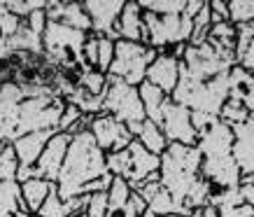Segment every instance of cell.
Returning a JSON list of instances; mask_svg holds the SVG:
<instances>
[{
    "mask_svg": "<svg viewBox=\"0 0 254 217\" xmlns=\"http://www.w3.org/2000/svg\"><path fill=\"white\" fill-rule=\"evenodd\" d=\"M108 161L105 152L96 145L91 131H79L70 138V147L65 163L61 168V175L56 180V189L63 201H68L72 196H82L84 187L93 180L108 175Z\"/></svg>",
    "mask_w": 254,
    "mask_h": 217,
    "instance_id": "1",
    "label": "cell"
},
{
    "mask_svg": "<svg viewBox=\"0 0 254 217\" xmlns=\"http://www.w3.org/2000/svg\"><path fill=\"white\" fill-rule=\"evenodd\" d=\"M200 163H203V156H200L198 147H187V145H177V143H170L168 149L161 154V171H159L161 185L185 208L191 187L200 180Z\"/></svg>",
    "mask_w": 254,
    "mask_h": 217,
    "instance_id": "2",
    "label": "cell"
},
{
    "mask_svg": "<svg viewBox=\"0 0 254 217\" xmlns=\"http://www.w3.org/2000/svg\"><path fill=\"white\" fill-rule=\"evenodd\" d=\"M103 112L117 117L122 124L128 126L133 138L138 136L140 126L147 119L138 86H131L126 84L124 79H115V77H108V89L103 93Z\"/></svg>",
    "mask_w": 254,
    "mask_h": 217,
    "instance_id": "3",
    "label": "cell"
},
{
    "mask_svg": "<svg viewBox=\"0 0 254 217\" xmlns=\"http://www.w3.org/2000/svg\"><path fill=\"white\" fill-rule=\"evenodd\" d=\"M159 52L154 47L142 45V42H128V40H117L115 61L110 66L108 77L124 79L126 84L140 86L147 79V68L154 61Z\"/></svg>",
    "mask_w": 254,
    "mask_h": 217,
    "instance_id": "4",
    "label": "cell"
},
{
    "mask_svg": "<svg viewBox=\"0 0 254 217\" xmlns=\"http://www.w3.org/2000/svg\"><path fill=\"white\" fill-rule=\"evenodd\" d=\"M161 131L166 133L168 143H177V145H187V147H196L198 145V131L193 129L191 122V110L180 105L170 98L163 108L161 115Z\"/></svg>",
    "mask_w": 254,
    "mask_h": 217,
    "instance_id": "5",
    "label": "cell"
},
{
    "mask_svg": "<svg viewBox=\"0 0 254 217\" xmlns=\"http://www.w3.org/2000/svg\"><path fill=\"white\" fill-rule=\"evenodd\" d=\"M89 131H91L96 145H98L105 154L110 152H119V149H126L131 145L133 140V133L128 131V126L122 124L117 117L112 115H96L91 117V124H89Z\"/></svg>",
    "mask_w": 254,
    "mask_h": 217,
    "instance_id": "6",
    "label": "cell"
},
{
    "mask_svg": "<svg viewBox=\"0 0 254 217\" xmlns=\"http://www.w3.org/2000/svg\"><path fill=\"white\" fill-rule=\"evenodd\" d=\"M124 0H86L84 9L91 19V33L98 38H112L119 40L117 35V21L122 16Z\"/></svg>",
    "mask_w": 254,
    "mask_h": 217,
    "instance_id": "7",
    "label": "cell"
},
{
    "mask_svg": "<svg viewBox=\"0 0 254 217\" xmlns=\"http://www.w3.org/2000/svg\"><path fill=\"white\" fill-rule=\"evenodd\" d=\"M200 175L208 180L212 189H236L243 182L238 163L233 154H219V156H203L200 163Z\"/></svg>",
    "mask_w": 254,
    "mask_h": 217,
    "instance_id": "8",
    "label": "cell"
},
{
    "mask_svg": "<svg viewBox=\"0 0 254 217\" xmlns=\"http://www.w3.org/2000/svg\"><path fill=\"white\" fill-rule=\"evenodd\" d=\"M70 138H72L70 133H61V131H56L54 136L49 138L45 152L40 154L38 163H35V175H38V178H45L56 185V180L61 175L63 163H65V156H68Z\"/></svg>",
    "mask_w": 254,
    "mask_h": 217,
    "instance_id": "9",
    "label": "cell"
},
{
    "mask_svg": "<svg viewBox=\"0 0 254 217\" xmlns=\"http://www.w3.org/2000/svg\"><path fill=\"white\" fill-rule=\"evenodd\" d=\"M180 66H182V61L175 59L170 52H159V56L147 68V82L154 84L156 89H161L163 93L173 96L177 82H180Z\"/></svg>",
    "mask_w": 254,
    "mask_h": 217,
    "instance_id": "10",
    "label": "cell"
},
{
    "mask_svg": "<svg viewBox=\"0 0 254 217\" xmlns=\"http://www.w3.org/2000/svg\"><path fill=\"white\" fill-rule=\"evenodd\" d=\"M128 154H131V171H128V182H131V189L140 182H147V180H156L161 178L159 171H161V156L152 154L149 149H145L140 145V140H133L128 145Z\"/></svg>",
    "mask_w": 254,
    "mask_h": 217,
    "instance_id": "11",
    "label": "cell"
},
{
    "mask_svg": "<svg viewBox=\"0 0 254 217\" xmlns=\"http://www.w3.org/2000/svg\"><path fill=\"white\" fill-rule=\"evenodd\" d=\"M233 159L243 173V180L254 178V117H250L245 124L233 126Z\"/></svg>",
    "mask_w": 254,
    "mask_h": 217,
    "instance_id": "12",
    "label": "cell"
},
{
    "mask_svg": "<svg viewBox=\"0 0 254 217\" xmlns=\"http://www.w3.org/2000/svg\"><path fill=\"white\" fill-rule=\"evenodd\" d=\"M117 35H119V40L149 45V35H147L145 26V9L140 2H126L124 5L122 16L117 21Z\"/></svg>",
    "mask_w": 254,
    "mask_h": 217,
    "instance_id": "13",
    "label": "cell"
},
{
    "mask_svg": "<svg viewBox=\"0 0 254 217\" xmlns=\"http://www.w3.org/2000/svg\"><path fill=\"white\" fill-rule=\"evenodd\" d=\"M200 156H219V154H233V129L217 119L215 124L205 129L198 136Z\"/></svg>",
    "mask_w": 254,
    "mask_h": 217,
    "instance_id": "14",
    "label": "cell"
},
{
    "mask_svg": "<svg viewBox=\"0 0 254 217\" xmlns=\"http://www.w3.org/2000/svg\"><path fill=\"white\" fill-rule=\"evenodd\" d=\"M45 14L49 21H59L70 26V28L91 33V19L86 14L84 2H61V0H54V2H47Z\"/></svg>",
    "mask_w": 254,
    "mask_h": 217,
    "instance_id": "15",
    "label": "cell"
},
{
    "mask_svg": "<svg viewBox=\"0 0 254 217\" xmlns=\"http://www.w3.org/2000/svg\"><path fill=\"white\" fill-rule=\"evenodd\" d=\"M56 131H33L26 133V136H19V138L12 143L16 152V159H19V166H28V168H35L40 154L45 152L49 138L54 136Z\"/></svg>",
    "mask_w": 254,
    "mask_h": 217,
    "instance_id": "16",
    "label": "cell"
},
{
    "mask_svg": "<svg viewBox=\"0 0 254 217\" xmlns=\"http://www.w3.org/2000/svg\"><path fill=\"white\" fill-rule=\"evenodd\" d=\"M54 182H49L45 178H31L21 182V201L23 210H28L33 215H38V210L42 208V203L47 201V196L54 192Z\"/></svg>",
    "mask_w": 254,
    "mask_h": 217,
    "instance_id": "17",
    "label": "cell"
},
{
    "mask_svg": "<svg viewBox=\"0 0 254 217\" xmlns=\"http://www.w3.org/2000/svg\"><path fill=\"white\" fill-rule=\"evenodd\" d=\"M140 91V98H142V105H145V115L149 122H154V124H161V115H163V108H166V103L170 101L168 93H163L161 89H156L154 84H149V82H142L138 86Z\"/></svg>",
    "mask_w": 254,
    "mask_h": 217,
    "instance_id": "18",
    "label": "cell"
},
{
    "mask_svg": "<svg viewBox=\"0 0 254 217\" xmlns=\"http://www.w3.org/2000/svg\"><path fill=\"white\" fill-rule=\"evenodd\" d=\"M135 140H140V145L145 149H149L152 154L161 156L166 149H168V138H166V133L161 131V126L154 124V122H149V119H145L142 122V126H140L138 136H135Z\"/></svg>",
    "mask_w": 254,
    "mask_h": 217,
    "instance_id": "19",
    "label": "cell"
},
{
    "mask_svg": "<svg viewBox=\"0 0 254 217\" xmlns=\"http://www.w3.org/2000/svg\"><path fill=\"white\" fill-rule=\"evenodd\" d=\"M19 210H23L21 185L16 180L0 182V217H14Z\"/></svg>",
    "mask_w": 254,
    "mask_h": 217,
    "instance_id": "20",
    "label": "cell"
},
{
    "mask_svg": "<svg viewBox=\"0 0 254 217\" xmlns=\"http://www.w3.org/2000/svg\"><path fill=\"white\" fill-rule=\"evenodd\" d=\"M133 189L131 182L124 178H112V185L108 189V217H119V213L124 210V206L128 203Z\"/></svg>",
    "mask_w": 254,
    "mask_h": 217,
    "instance_id": "21",
    "label": "cell"
},
{
    "mask_svg": "<svg viewBox=\"0 0 254 217\" xmlns=\"http://www.w3.org/2000/svg\"><path fill=\"white\" fill-rule=\"evenodd\" d=\"M147 208H149V213H154V215H187V217L191 215L185 206H180V203L170 196L168 189H161L152 201L147 203Z\"/></svg>",
    "mask_w": 254,
    "mask_h": 217,
    "instance_id": "22",
    "label": "cell"
},
{
    "mask_svg": "<svg viewBox=\"0 0 254 217\" xmlns=\"http://www.w3.org/2000/svg\"><path fill=\"white\" fill-rule=\"evenodd\" d=\"M77 86H82L84 91H89L91 96H103L108 89V75H103L96 68H79L77 70Z\"/></svg>",
    "mask_w": 254,
    "mask_h": 217,
    "instance_id": "23",
    "label": "cell"
},
{
    "mask_svg": "<svg viewBox=\"0 0 254 217\" xmlns=\"http://www.w3.org/2000/svg\"><path fill=\"white\" fill-rule=\"evenodd\" d=\"M16 171H19V159H16L14 145L0 143V182L16 180Z\"/></svg>",
    "mask_w": 254,
    "mask_h": 217,
    "instance_id": "24",
    "label": "cell"
},
{
    "mask_svg": "<svg viewBox=\"0 0 254 217\" xmlns=\"http://www.w3.org/2000/svg\"><path fill=\"white\" fill-rule=\"evenodd\" d=\"M219 119L233 129V126L245 124L247 119H250V112H247V108L243 105V101H238V98H229V101L224 103L222 112H219Z\"/></svg>",
    "mask_w": 254,
    "mask_h": 217,
    "instance_id": "25",
    "label": "cell"
},
{
    "mask_svg": "<svg viewBox=\"0 0 254 217\" xmlns=\"http://www.w3.org/2000/svg\"><path fill=\"white\" fill-rule=\"evenodd\" d=\"M145 12H152V14L159 16H175L185 12L187 0H142L140 2Z\"/></svg>",
    "mask_w": 254,
    "mask_h": 217,
    "instance_id": "26",
    "label": "cell"
},
{
    "mask_svg": "<svg viewBox=\"0 0 254 217\" xmlns=\"http://www.w3.org/2000/svg\"><path fill=\"white\" fill-rule=\"evenodd\" d=\"M229 16H231V23H236V26L254 23V0H231Z\"/></svg>",
    "mask_w": 254,
    "mask_h": 217,
    "instance_id": "27",
    "label": "cell"
},
{
    "mask_svg": "<svg viewBox=\"0 0 254 217\" xmlns=\"http://www.w3.org/2000/svg\"><path fill=\"white\" fill-rule=\"evenodd\" d=\"M38 217H70L68 206L59 196V189L54 187V192L47 196V201L42 203V208L38 210Z\"/></svg>",
    "mask_w": 254,
    "mask_h": 217,
    "instance_id": "28",
    "label": "cell"
},
{
    "mask_svg": "<svg viewBox=\"0 0 254 217\" xmlns=\"http://www.w3.org/2000/svg\"><path fill=\"white\" fill-rule=\"evenodd\" d=\"M115 49H117V40L98 38V63H96V70H100L103 75L110 72V66L115 61Z\"/></svg>",
    "mask_w": 254,
    "mask_h": 217,
    "instance_id": "29",
    "label": "cell"
},
{
    "mask_svg": "<svg viewBox=\"0 0 254 217\" xmlns=\"http://www.w3.org/2000/svg\"><path fill=\"white\" fill-rule=\"evenodd\" d=\"M23 19H19L16 14H12L5 2H0V38H14L19 28H21Z\"/></svg>",
    "mask_w": 254,
    "mask_h": 217,
    "instance_id": "30",
    "label": "cell"
},
{
    "mask_svg": "<svg viewBox=\"0 0 254 217\" xmlns=\"http://www.w3.org/2000/svg\"><path fill=\"white\" fill-rule=\"evenodd\" d=\"M5 5H7V9L12 14H16L19 19H23V21H26L33 12L47 7L45 0H28V2H21V0H5Z\"/></svg>",
    "mask_w": 254,
    "mask_h": 217,
    "instance_id": "31",
    "label": "cell"
},
{
    "mask_svg": "<svg viewBox=\"0 0 254 217\" xmlns=\"http://www.w3.org/2000/svg\"><path fill=\"white\" fill-rule=\"evenodd\" d=\"M84 215L86 217H108V192H100V194L89 196Z\"/></svg>",
    "mask_w": 254,
    "mask_h": 217,
    "instance_id": "32",
    "label": "cell"
},
{
    "mask_svg": "<svg viewBox=\"0 0 254 217\" xmlns=\"http://www.w3.org/2000/svg\"><path fill=\"white\" fill-rule=\"evenodd\" d=\"M147 210H149L147 208V201L138 194V192H133L131 199H128V203H126L124 210L119 213V217H142Z\"/></svg>",
    "mask_w": 254,
    "mask_h": 217,
    "instance_id": "33",
    "label": "cell"
},
{
    "mask_svg": "<svg viewBox=\"0 0 254 217\" xmlns=\"http://www.w3.org/2000/svg\"><path fill=\"white\" fill-rule=\"evenodd\" d=\"M23 23H26V26H28V28H31L35 35H40V38H42V35H45L47 23H49V19H47L45 9H38V12H33V14L28 16V19H26Z\"/></svg>",
    "mask_w": 254,
    "mask_h": 217,
    "instance_id": "34",
    "label": "cell"
},
{
    "mask_svg": "<svg viewBox=\"0 0 254 217\" xmlns=\"http://www.w3.org/2000/svg\"><path fill=\"white\" fill-rule=\"evenodd\" d=\"M210 5V19L212 23H222V21H231L229 16V2H222V0H212Z\"/></svg>",
    "mask_w": 254,
    "mask_h": 217,
    "instance_id": "35",
    "label": "cell"
},
{
    "mask_svg": "<svg viewBox=\"0 0 254 217\" xmlns=\"http://www.w3.org/2000/svg\"><path fill=\"white\" fill-rule=\"evenodd\" d=\"M238 66H240V68H245L247 72H252V75H254V38H252V42L247 45L245 52L238 56Z\"/></svg>",
    "mask_w": 254,
    "mask_h": 217,
    "instance_id": "36",
    "label": "cell"
},
{
    "mask_svg": "<svg viewBox=\"0 0 254 217\" xmlns=\"http://www.w3.org/2000/svg\"><path fill=\"white\" fill-rule=\"evenodd\" d=\"M12 56H16L14 47H12V40H9V38H0V63L9 61Z\"/></svg>",
    "mask_w": 254,
    "mask_h": 217,
    "instance_id": "37",
    "label": "cell"
},
{
    "mask_svg": "<svg viewBox=\"0 0 254 217\" xmlns=\"http://www.w3.org/2000/svg\"><path fill=\"white\" fill-rule=\"evenodd\" d=\"M198 217H222V215H219L217 206H212V203H205V206L198 210Z\"/></svg>",
    "mask_w": 254,
    "mask_h": 217,
    "instance_id": "38",
    "label": "cell"
},
{
    "mask_svg": "<svg viewBox=\"0 0 254 217\" xmlns=\"http://www.w3.org/2000/svg\"><path fill=\"white\" fill-rule=\"evenodd\" d=\"M142 217H187V215H154V213H149V210H147Z\"/></svg>",
    "mask_w": 254,
    "mask_h": 217,
    "instance_id": "39",
    "label": "cell"
},
{
    "mask_svg": "<svg viewBox=\"0 0 254 217\" xmlns=\"http://www.w3.org/2000/svg\"><path fill=\"white\" fill-rule=\"evenodd\" d=\"M14 217H38V215H33V213H28V210H19Z\"/></svg>",
    "mask_w": 254,
    "mask_h": 217,
    "instance_id": "40",
    "label": "cell"
},
{
    "mask_svg": "<svg viewBox=\"0 0 254 217\" xmlns=\"http://www.w3.org/2000/svg\"><path fill=\"white\" fill-rule=\"evenodd\" d=\"M245 180H252V182H254V178H245Z\"/></svg>",
    "mask_w": 254,
    "mask_h": 217,
    "instance_id": "41",
    "label": "cell"
}]
</instances>
